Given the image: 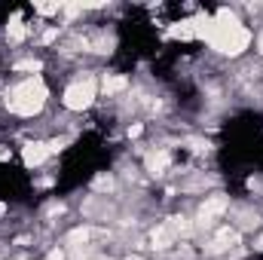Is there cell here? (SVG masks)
Wrapping results in <instances>:
<instances>
[{"instance_id": "cell-1", "label": "cell", "mask_w": 263, "mask_h": 260, "mask_svg": "<svg viewBox=\"0 0 263 260\" xmlns=\"http://www.w3.org/2000/svg\"><path fill=\"white\" fill-rule=\"evenodd\" d=\"M46 98H49V89H46L43 77L37 73V77H25L22 83H15L6 92V107L18 117H37L43 110Z\"/></svg>"}, {"instance_id": "cell-2", "label": "cell", "mask_w": 263, "mask_h": 260, "mask_svg": "<svg viewBox=\"0 0 263 260\" xmlns=\"http://www.w3.org/2000/svg\"><path fill=\"white\" fill-rule=\"evenodd\" d=\"M95 95H98V83L92 77H86V80H77V83L67 86L65 95H62V104L73 114H83L95 104Z\"/></svg>"}, {"instance_id": "cell-3", "label": "cell", "mask_w": 263, "mask_h": 260, "mask_svg": "<svg viewBox=\"0 0 263 260\" xmlns=\"http://www.w3.org/2000/svg\"><path fill=\"white\" fill-rule=\"evenodd\" d=\"M208 43H211L217 52H223V55H239V52H245V49H248V43H251V31H248L245 25H242V28H236V31L211 28Z\"/></svg>"}, {"instance_id": "cell-4", "label": "cell", "mask_w": 263, "mask_h": 260, "mask_svg": "<svg viewBox=\"0 0 263 260\" xmlns=\"http://www.w3.org/2000/svg\"><path fill=\"white\" fill-rule=\"evenodd\" d=\"M227 208H230V199H227V196H211V199H205L202 208H199V214H196V227L199 230L214 227V220H217Z\"/></svg>"}, {"instance_id": "cell-5", "label": "cell", "mask_w": 263, "mask_h": 260, "mask_svg": "<svg viewBox=\"0 0 263 260\" xmlns=\"http://www.w3.org/2000/svg\"><path fill=\"white\" fill-rule=\"evenodd\" d=\"M49 156H52V153H49V144H46V141H28V144L22 147V159H25V165H28V169L43 165Z\"/></svg>"}, {"instance_id": "cell-6", "label": "cell", "mask_w": 263, "mask_h": 260, "mask_svg": "<svg viewBox=\"0 0 263 260\" xmlns=\"http://www.w3.org/2000/svg\"><path fill=\"white\" fill-rule=\"evenodd\" d=\"M150 242H153L156 251H168V248L175 245V230H172L168 224H159V227L150 233Z\"/></svg>"}, {"instance_id": "cell-7", "label": "cell", "mask_w": 263, "mask_h": 260, "mask_svg": "<svg viewBox=\"0 0 263 260\" xmlns=\"http://www.w3.org/2000/svg\"><path fill=\"white\" fill-rule=\"evenodd\" d=\"M144 165H147V172L150 175H165V169H168V153L165 150H150L147 153V159H144Z\"/></svg>"}, {"instance_id": "cell-8", "label": "cell", "mask_w": 263, "mask_h": 260, "mask_svg": "<svg viewBox=\"0 0 263 260\" xmlns=\"http://www.w3.org/2000/svg\"><path fill=\"white\" fill-rule=\"evenodd\" d=\"M6 37H9V43H22V40L28 37V28H25V22H22L18 12L9 18V25H6Z\"/></svg>"}, {"instance_id": "cell-9", "label": "cell", "mask_w": 263, "mask_h": 260, "mask_svg": "<svg viewBox=\"0 0 263 260\" xmlns=\"http://www.w3.org/2000/svg\"><path fill=\"white\" fill-rule=\"evenodd\" d=\"M101 89H104L107 95H117V92H123V89H129V80H126V77H120V73H114V77H104V83H101Z\"/></svg>"}, {"instance_id": "cell-10", "label": "cell", "mask_w": 263, "mask_h": 260, "mask_svg": "<svg viewBox=\"0 0 263 260\" xmlns=\"http://www.w3.org/2000/svg\"><path fill=\"white\" fill-rule=\"evenodd\" d=\"M40 62H37V59H25V62H15V65H12V70H31V77H34V73H40Z\"/></svg>"}, {"instance_id": "cell-11", "label": "cell", "mask_w": 263, "mask_h": 260, "mask_svg": "<svg viewBox=\"0 0 263 260\" xmlns=\"http://www.w3.org/2000/svg\"><path fill=\"white\" fill-rule=\"evenodd\" d=\"M34 12H40V15H59L62 3H34Z\"/></svg>"}, {"instance_id": "cell-12", "label": "cell", "mask_w": 263, "mask_h": 260, "mask_svg": "<svg viewBox=\"0 0 263 260\" xmlns=\"http://www.w3.org/2000/svg\"><path fill=\"white\" fill-rule=\"evenodd\" d=\"M92 187H95L98 193H104V190H110V187H114V178H110V175H98Z\"/></svg>"}, {"instance_id": "cell-13", "label": "cell", "mask_w": 263, "mask_h": 260, "mask_svg": "<svg viewBox=\"0 0 263 260\" xmlns=\"http://www.w3.org/2000/svg\"><path fill=\"white\" fill-rule=\"evenodd\" d=\"M89 239V230H73L70 236H67V245H80V242H86Z\"/></svg>"}, {"instance_id": "cell-14", "label": "cell", "mask_w": 263, "mask_h": 260, "mask_svg": "<svg viewBox=\"0 0 263 260\" xmlns=\"http://www.w3.org/2000/svg\"><path fill=\"white\" fill-rule=\"evenodd\" d=\"M141 132H144V126H141V123H135V126H129V138H138Z\"/></svg>"}, {"instance_id": "cell-15", "label": "cell", "mask_w": 263, "mask_h": 260, "mask_svg": "<svg viewBox=\"0 0 263 260\" xmlns=\"http://www.w3.org/2000/svg\"><path fill=\"white\" fill-rule=\"evenodd\" d=\"M49 260H65V251H62V248H52V251H49Z\"/></svg>"}, {"instance_id": "cell-16", "label": "cell", "mask_w": 263, "mask_h": 260, "mask_svg": "<svg viewBox=\"0 0 263 260\" xmlns=\"http://www.w3.org/2000/svg\"><path fill=\"white\" fill-rule=\"evenodd\" d=\"M55 34H59V31H55V28H49V31L43 34V43H52V40H55Z\"/></svg>"}, {"instance_id": "cell-17", "label": "cell", "mask_w": 263, "mask_h": 260, "mask_svg": "<svg viewBox=\"0 0 263 260\" xmlns=\"http://www.w3.org/2000/svg\"><path fill=\"white\" fill-rule=\"evenodd\" d=\"M3 159H9V147H3V144H0V162H3Z\"/></svg>"}, {"instance_id": "cell-18", "label": "cell", "mask_w": 263, "mask_h": 260, "mask_svg": "<svg viewBox=\"0 0 263 260\" xmlns=\"http://www.w3.org/2000/svg\"><path fill=\"white\" fill-rule=\"evenodd\" d=\"M254 251H263V236L257 239V242H254Z\"/></svg>"}, {"instance_id": "cell-19", "label": "cell", "mask_w": 263, "mask_h": 260, "mask_svg": "<svg viewBox=\"0 0 263 260\" xmlns=\"http://www.w3.org/2000/svg\"><path fill=\"white\" fill-rule=\"evenodd\" d=\"M126 260H141V257H132V254H129V257H126Z\"/></svg>"}, {"instance_id": "cell-20", "label": "cell", "mask_w": 263, "mask_h": 260, "mask_svg": "<svg viewBox=\"0 0 263 260\" xmlns=\"http://www.w3.org/2000/svg\"><path fill=\"white\" fill-rule=\"evenodd\" d=\"M260 52H263V37H260Z\"/></svg>"}]
</instances>
